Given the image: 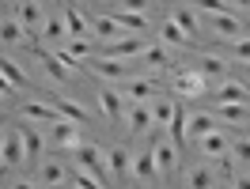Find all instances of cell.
Segmentation results:
<instances>
[{
  "mask_svg": "<svg viewBox=\"0 0 250 189\" xmlns=\"http://www.w3.org/2000/svg\"><path fill=\"white\" fill-rule=\"evenodd\" d=\"M72 151H76V167H80V170H87L99 186H110V174H106V163H103V151H99L95 144H76Z\"/></svg>",
  "mask_w": 250,
  "mask_h": 189,
  "instance_id": "6da1fadb",
  "label": "cell"
},
{
  "mask_svg": "<svg viewBox=\"0 0 250 189\" xmlns=\"http://www.w3.org/2000/svg\"><path fill=\"white\" fill-rule=\"evenodd\" d=\"M23 163H27V148H23L19 129H4V132H0V167H4V170H16Z\"/></svg>",
  "mask_w": 250,
  "mask_h": 189,
  "instance_id": "7a4b0ae2",
  "label": "cell"
},
{
  "mask_svg": "<svg viewBox=\"0 0 250 189\" xmlns=\"http://www.w3.org/2000/svg\"><path fill=\"white\" fill-rule=\"evenodd\" d=\"M106 174H110V186H125L133 178V155L125 148H110L106 151Z\"/></svg>",
  "mask_w": 250,
  "mask_h": 189,
  "instance_id": "3957f363",
  "label": "cell"
},
{
  "mask_svg": "<svg viewBox=\"0 0 250 189\" xmlns=\"http://www.w3.org/2000/svg\"><path fill=\"white\" fill-rule=\"evenodd\" d=\"M87 68H91L95 76H103V79H129V64L125 61H118V57H106V53H103V57H87Z\"/></svg>",
  "mask_w": 250,
  "mask_h": 189,
  "instance_id": "277c9868",
  "label": "cell"
},
{
  "mask_svg": "<svg viewBox=\"0 0 250 189\" xmlns=\"http://www.w3.org/2000/svg\"><path fill=\"white\" fill-rule=\"evenodd\" d=\"M49 136H53V144L57 148H76L80 144V121H72V117H57V121H49Z\"/></svg>",
  "mask_w": 250,
  "mask_h": 189,
  "instance_id": "5b68a950",
  "label": "cell"
},
{
  "mask_svg": "<svg viewBox=\"0 0 250 189\" xmlns=\"http://www.w3.org/2000/svg\"><path fill=\"white\" fill-rule=\"evenodd\" d=\"M16 19L23 23L27 38H38V34H42V23H46V16H42V4H38V0H23Z\"/></svg>",
  "mask_w": 250,
  "mask_h": 189,
  "instance_id": "8992f818",
  "label": "cell"
},
{
  "mask_svg": "<svg viewBox=\"0 0 250 189\" xmlns=\"http://www.w3.org/2000/svg\"><path fill=\"white\" fill-rule=\"evenodd\" d=\"M133 178H137L141 186H159V182H163L159 170H156V155H152V148L133 159Z\"/></svg>",
  "mask_w": 250,
  "mask_h": 189,
  "instance_id": "52a82bcc",
  "label": "cell"
},
{
  "mask_svg": "<svg viewBox=\"0 0 250 189\" xmlns=\"http://www.w3.org/2000/svg\"><path fill=\"white\" fill-rule=\"evenodd\" d=\"M152 155H156V170H159V178L167 182L174 174V159H178V151H174V140H159V144H152Z\"/></svg>",
  "mask_w": 250,
  "mask_h": 189,
  "instance_id": "ba28073f",
  "label": "cell"
},
{
  "mask_svg": "<svg viewBox=\"0 0 250 189\" xmlns=\"http://www.w3.org/2000/svg\"><path fill=\"white\" fill-rule=\"evenodd\" d=\"M144 46H148V42L137 38V34H133V38H125V34H122V38H114V42L106 46V57H118V61H125V57H141Z\"/></svg>",
  "mask_w": 250,
  "mask_h": 189,
  "instance_id": "9c48e42d",
  "label": "cell"
},
{
  "mask_svg": "<svg viewBox=\"0 0 250 189\" xmlns=\"http://www.w3.org/2000/svg\"><path fill=\"white\" fill-rule=\"evenodd\" d=\"M208 19H212V31H216V38L235 42V38H243V34H247V27H243V23H239L231 12H220V16H208Z\"/></svg>",
  "mask_w": 250,
  "mask_h": 189,
  "instance_id": "30bf717a",
  "label": "cell"
},
{
  "mask_svg": "<svg viewBox=\"0 0 250 189\" xmlns=\"http://www.w3.org/2000/svg\"><path fill=\"white\" fill-rule=\"evenodd\" d=\"M64 182H68V170H64V163H57V159H46L38 167V174H34V186H64Z\"/></svg>",
  "mask_w": 250,
  "mask_h": 189,
  "instance_id": "8fae6325",
  "label": "cell"
},
{
  "mask_svg": "<svg viewBox=\"0 0 250 189\" xmlns=\"http://www.w3.org/2000/svg\"><path fill=\"white\" fill-rule=\"evenodd\" d=\"M87 31H91L95 38H103V42H114V38H122V34H125V27L114 16H95L91 23H87Z\"/></svg>",
  "mask_w": 250,
  "mask_h": 189,
  "instance_id": "7c38bea8",
  "label": "cell"
},
{
  "mask_svg": "<svg viewBox=\"0 0 250 189\" xmlns=\"http://www.w3.org/2000/svg\"><path fill=\"white\" fill-rule=\"evenodd\" d=\"M174 91L182 98H197V94H205V76L201 72H174Z\"/></svg>",
  "mask_w": 250,
  "mask_h": 189,
  "instance_id": "4fadbf2b",
  "label": "cell"
},
{
  "mask_svg": "<svg viewBox=\"0 0 250 189\" xmlns=\"http://www.w3.org/2000/svg\"><path fill=\"white\" fill-rule=\"evenodd\" d=\"M197 148H201L205 155H212V159H224V155H228V148H231V140H228L224 132H216V129H212V132L197 136Z\"/></svg>",
  "mask_w": 250,
  "mask_h": 189,
  "instance_id": "5bb4252c",
  "label": "cell"
},
{
  "mask_svg": "<svg viewBox=\"0 0 250 189\" xmlns=\"http://www.w3.org/2000/svg\"><path fill=\"white\" fill-rule=\"evenodd\" d=\"M99 102H103V110H106V117L114 121V125H122V121H125L122 91H114V87H103V94H99Z\"/></svg>",
  "mask_w": 250,
  "mask_h": 189,
  "instance_id": "9a60e30c",
  "label": "cell"
},
{
  "mask_svg": "<svg viewBox=\"0 0 250 189\" xmlns=\"http://www.w3.org/2000/svg\"><path fill=\"white\" fill-rule=\"evenodd\" d=\"M122 94L129 102H152V94H156V83L152 79H125Z\"/></svg>",
  "mask_w": 250,
  "mask_h": 189,
  "instance_id": "2e32d148",
  "label": "cell"
},
{
  "mask_svg": "<svg viewBox=\"0 0 250 189\" xmlns=\"http://www.w3.org/2000/svg\"><path fill=\"white\" fill-rule=\"evenodd\" d=\"M216 94V102H247L250 106V91H247V83H235V79H228V83H220V91Z\"/></svg>",
  "mask_w": 250,
  "mask_h": 189,
  "instance_id": "e0dca14e",
  "label": "cell"
},
{
  "mask_svg": "<svg viewBox=\"0 0 250 189\" xmlns=\"http://www.w3.org/2000/svg\"><path fill=\"white\" fill-rule=\"evenodd\" d=\"M125 121H129L133 132H148V125H152V106H148V102H133Z\"/></svg>",
  "mask_w": 250,
  "mask_h": 189,
  "instance_id": "ac0fdd59",
  "label": "cell"
},
{
  "mask_svg": "<svg viewBox=\"0 0 250 189\" xmlns=\"http://www.w3.org/2000/svg\"><path fill=\"white\" fill-rule=\"evenodd\" d=\"M27 42V31L19 19H0V46H19Z\"/></svg>",
  "mask_w": 250,
  "mask_h": 189,
  "instance_id": "d6986e66",
  "label": "cell"
},
{
  "mask_svg": "<svg viewBox=\"0 0 250 189\" xmlns=\"http://www.w3.org/2000/svg\"><path fill=\"white\" fill-rule=\"evenodd\" d=\"M197 72H201L205 79H224L228 64H224V57H216V53H205V57H197Z\"/></svg>",
  "mask_w": 250,
  "mask_h": 189,
  "instance_id": "ffe728a7",
  "label": "cell"
},
{
  "mask_svg": "<svg viewBox=\"0 0 250 189\" xmlns=\"http://www.w3.org/2000/svg\"><path fill=\"white\" fill-rule=\"evenodd\" d=\"M42 38H46V42H53V46H61L64 38H68V27H64V16H49L46 23H42Z\"/></svg>",
  "mask_w": 250,
  "mask_h": 189,
  "instance_id": "44dd1931",
  "label": "cell"
},
{
  "mask_svg": "<svg viewBox=\"0 0 250 189\" xmlns=\"http://www.w3.org/2000/svg\"><path fill=\"white\" fill-rule=\"evenodd\" d=\"M61 16H64V27H68V34H72V38H87V34H91V31H87V19L80 16L72 4H64Z\"/></svg>",
  "mask_w": 250,
  "mask_h": 189,
  "instance_id": "7402d4cb",
  "label": "cell"
},
{
  "mask_svg": "<svg viewBox=\"0 0 250 189\" xmlns=\"http://www.w3.org/2000/svg\"><path fill=\"white\" fill-rule=\"evenodd\" d=\"M163 42H167V46H178V49H189V46H193V38H189V34L174 23V19H167V23H163Z\"/></svg>",
  "mask_w": 250,
  "mask_h": 189,
  "instance_id": "603a6c76",
  "label": "cell"
},
{
  "mask_svg": "<svg viewBox=\"0 0 250 189\" xmlns=\"http://www.w3.org/2000/svg\"><path fill=\"white\" fill-rule=\"evenodd\" d=\"M57 49H64V53H68V57H76V61H87V57L95 53L87 38H72V34H68V38H64V42H61Z\"/></svg>",
  "mask_w": 250,
  "mask_h": 189,
  "instance_id": "cb8c5ba5",
  "label": "cell"
},
{
  "mask_svg": "<svg viewBox=\"0 0 250 189\" xmlns=\"http://www.w3.org/2000/svg\"><path fill=\"white\" fill-rule=\"evenodd\" d=\"M167 129H171L174 144H186V106L182 102H174V113H171V121H167Z\"/></svg>",
  "mask_w": 250,
  "mask_h": 189,
  "instance_id": "d4e9b609",
  "label": "cell"
},
{
  "mask_svg": "<svg viewBox=\"0 0 250 189\" xmlns=\"http://www.w3.org/2000/svg\"><path fill=\"white\" fill-rule=\"evenodd\" d=\"M23 117H31V121H57L61 110H57V106H46V102H27V106H23Z\"/></svg>",
  "mask_w": 250,
  "mask_h": 189,
  "instance_id": "484cf974",
  "label": "cell"
},
{
  "mask_svg": "<svg viewBox=\"0 0 250 189\" xmlns=\"http://www.w3.org/2000/svg\"><path fill=\"white\" fill-rule=\"evenodd\" d=\"M16 129H19V136H23L27 159H34V163H38V159H42V148H46V144H42V136H38L34 129H27V125H16Z\"/></svg>",
  "mask_w": 250,
  "mask_h": 189,
  "instance_id": "4316f807",
  "label": "cell"
},
{
  "mask_svg": "<svg viewBox=\"0 0 250 189\" xmlns=\"http://www.w3.org/2000/svg\"><path fill=\"white\" fill-rule=\"evenodd\" d=\"M216 117L231 121V125H243V117H247V102H216Z\"/></svg>",
  "mask_w": 250,
  "mask_h": 189,
  "instance_id": "83f0119b",
  "label": "cell"
},
{
  "mask_svg": "<svg viewBox=\"0 0 250 189\" xmlns=\"http://www.w3.org/2000/svg\"><path fill=\"white\" fill-rule=\"evenodd\" d=\"M38 61L46 64V72L57 79V83H64V79H68V72H64V64H61V57H57V53H46V49H38Z\"/></svg>",
  "mask_w": 250,
  "mask_h": 189,
  "instance_id": "f1b7e54d",
  "label": "cell"
},
{
  "mask_svg": "<svg viewBox=\"0 0 250 189\" xmlns=\"http://www.w3.org/2000/svg\"><path fill=\"white\" fill-rule=\"evenodd\" d=\"M212 129H216V117H212V113H193V117H189V136H193V140L205 136V132H212Z\"/></svg>",
  "mask_w": 250,
  "mask_h": 189,
  "instance_id": "f546056e",
  "label": "cell"
},
{
  "mask_svg": "<svg viewBox=\"0 0 250 189\" xmlns=\"http://www.w3.org/2000/svg\"><path fill=\"white\" fill-rule=\"evenodd\" d=\"M114 19L122 23L125 31H148V19H144V12H125V8H122Z\"/></svg>",
  "mask_w": 250,
  "mask_h": 189,
  "instance_id": "4dcf8cb0",
  "label": "cell"
},
{
  "mask_svg": "<svg viewBox=\"0 0 250 189\" xmlns=\"http://www.w3.org/2000/svg\"><path fill=\"white\" fill-rule=\"evenodd\" d=\"M186 186H197V189L216 186V174L208 170V167H193V170H186Z\"/></svg>",
  "mask_w": 250,
  "mask_h": 189,
  "instance_id": "1f68e13d",
  "label": "cell"
},
{
  "mask_svg": "<svg viewBox=\"0 0 250 189\" xmlns=\"http://www.w3.org/2000/svg\"><path fill=\"white\" fill-rule=\"evenodd\" d=\"M141 57L148 64H156V68H167V64H171V49H167V46H144Z\"/></svg>",
  "mask_w": 250,
  "mask_h": 189,
  "instance_id": "d6a6232c",
  "label": "cell"
},
{
  "mask_svg": "<svg viewBox=\"0 0 250 189\" xmlns=\"http://www.w3.org/2000/svg\"><path fill=\"white\" fill-rule=\"evenodd\" d=\"M0 72L12 79L16 87H27V72H23V68H19V64L12 61V57H0Z\"/></svg>",
  "mask_w": 250,
  "mask_h": 189,
  "instance_id": "836d02e7",
  "label": "cell"
},
{
  "mask_svg": "<svg viewBox=\"0 0 250 189\" xmlns=\"http://www.w3.org/2000/svg\"><path fill=\"white\" fill-rule=\"evenodd\" d=\"M148 106H152V121H156V125H167V121H171L174 102H167V98H152Z\"/></svg>",
  "mask_w": 250,
  "mask_h": 189,
  "instance_id": "e575fe53",
  "label": "cell"
},
{
  "mask_svg": "<svg viewBox=\"0 0 250 189\" xmlns=\"http://www.w3.org/2000/svg\"><path fill=\"white\" fill-rule=\"evenodd\" d=\"M57 110H61V117H72V121H80V125H83V121L91 117V113L83 110L80 102H68V98H61V102H57Z\"/></svg>",
  "mask_w": 250,
  "mask_h": 189,
  "instance_id": "d590c367",
  "label": "cell"
},
{
  "mask_svg": "<svg viewBox=\"0 0 250 189\" xmlns=\"http://www.w3.org/2000/svg\"><path fill=\"white\" fill-rule=\"evenodd\" d=\"M174 23H178V27H182V31H186L189 38H193V34L201 31V27H197V16H193L189 8H178V12H174Z\"/></svg>",
  "mask_w": 250,
  "mask_h": 189,
  "instance_id": "8d00e7d4",
  "label": "cell"
},
{
  "mask_svg": "<svg viewBox=\"0 0 250 189\" xmlns=\"http://www.w3.org/2000/svg\"><path fill=\"white\" fill-rule=\"evenodd\" d=\"M228 151L235 155V163H239V167H250V140H235Z\"/></svg>",
  "mask_w": 250,
  "mask_h": 189,
  "instance_id": "74e56055",
  "label": "cell"
},
{
  "mask_svg": "<svg viewBox=\"0 0 250 189\" xmlns=\"http://www.w3.org/2000/svg\"><path fill=\"white\" fill-rule=\"evenodd\" d=\"M231 53H235V57H239L243 64H250V38H247V34H243V38H235Z\"/></svg>",
  "mask_w": 250,
  "mask_h": 189,
  "instance_id": "f35d334b",
  "label": "cell"
},
{
  "mask_svg": "<svg viewBox=\"0 0 250 189\" xmlns=\"http://www.w3.org/2000/svg\"><path fill=\"white\" fill-rule=\"evenodd\" d=\"M201 12H208V16H220V12H228V4L224 0H193Z\"/></svg>",
  "mask_w": 250,
  "mask_h": 189,
  "instance_id": "ab89813d",
  "label": "cell"
},
{
  "mask_svg": "<svg viewBox=\"0 0 250 189\" xmlns=\"http://www.w3.org/2000/svg\"><path fill=\"white\" fill-rule=\"evenodd\" d=\"M125 12H148V0H122Z\"/></svg>",
  "mask_w": 250,
  "mask_h": 189,
  "instance_id": "60d3db41",
  "label": "cell"
},
{
  "mask_svg": "<svg viewBox=\"0 0 250 189\" xmlns=\"http://www.w3.org/2000/svg\"><path fill=\"white\" fill-rule=\"evenodd\" d=\"M16 91V83H12V79L4 76V72H0V94H4V98H8V94Z\"/></svg>",
  "mask_w": 250,
  "mask_h": 189,
  "instance_id": "b9f144b4",
  "label": "cell"
},
{
  "mask_svg": "<svg viewBox=\"0 0 250 189\" xmlns=\"http://www.w3.org/2000/svg\"><path fill=\"white\" fill-rule=\"evenodd\" d=\"M235 4H250V0H235Z\"/></svg>",
  "mask_w": 250,
  "mask_h": 189,
  "instance_id": "7bdbcfd3",
  "label": "cell"
},
{
  "mask_svg": "<svg viewBox=\"0 0 250 189\" xmlns=\"http://www.w3.org/2000/svg\"><path fill=\"white\" fill-rule=\"evenodd\" d=\"M0 106H4V94H0Z\"/></svg>",
  "mask_w": 250,
  "mask_h": 189,
  "instance_id": "ee69618b",
  "label": "cell"
}]
</instances>
